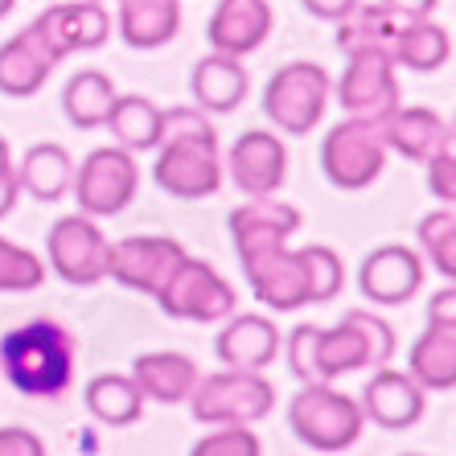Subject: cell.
<instances>
[{"label":"cell","instance_id":"cell-1","mask_svg":"<svg viewBox=\"0 0 456 456\" xmlns=\"http://www.w3.org/2000/svg\"><path fill=\"white\" fill-rule=\"evenodd\" d=\"M152 152V181L169 198L198 202L223 190L218 132L202 107H160V144Z\"/></svg>","mask_w":456,"mask_h":456},{"label":"cell","instance_id":"cell-2","mask_svg":"<svg viewBox=\"0 0 456 456\" xmlns=\"http://www.w3.org/2000/svg\"><path fill=\"white\" fill-rule=\"evenodd\" d=\"M78 338L58 321H25L0 338V370L25 399H62L75 382Z\"/></svg>","mask_w":456,"mask_h":456},{"label":"cell","instance_id":"cell-3","mask_svg":"<svg viewBox=\"0 0 456 456\" xmlns=\"http://www.w3.org/2000/svg\"><path fill=\"white\" fill-rule=\"evenodd\" d=\"M395 358V330L370 308L341 313L333 330H317V382H333L341 374L379 370Z\"/></svg>","mask_w":456,"mask_h":456},{"label":"cell","instance_id":"cell-4","mask_svg":"<svg viewBox=\"0 0 456 456\" xmlns=\"http://www.w3.org/2000/svg\"><path fill=\"white\" fill-rule=\"evenodd\" d=\"M288 428L297 432L300 444L317 448V452H341V448L358 444L366 415L358 399L338 391L333 382H305L288 399Z\"/></svg>","mask_w":456,"mask_h":456},{"label":"cell","instance_id":"cell-5","mask_svg":"<svg viewBox=\"0 0 456 456\" xmlns=\"http://www.w3.org/2000/svg\"><path fill=\"white\" fill-rule=\"evenodd\" d=\"M190 415L206 428L226 424H259L276 407V387L264 379V370H214L193 382L190 391Z\"/></svg>","mask_w":456,"mask_h":456},{"label":"cell","instance_id":"cell-6","mask_svg":"<svg viewBox=\"0 0 456 456\" xmlns=\"http://www.w3.org/2000/svg\"><path fill=\"white\" fill-rule=\"evenodd\" d=\"M382 116H350L321 136V173L338 190H366L387 169Z\"/></svg>","mask_w":456,"mask_h":456},{"label":"cell","instance_id":"cell-7","mask_svg":"<svg viewBox=\"0 0 456 456\" xmlns=\"http://www.w3.org/2000/svg\"><path fill=\"white\" fill-rule=\"evenodd\" d=\"M152 300L160 305L165 317L193 321V325H223L234 313V305H239L231 280H226L218 267L206 264V259H193V255H185V259L173 267Z\"/></svg>","mask_w":456,"mask_h":456},{"label":"cell","instance_id":"cell-8","mask_svg":"<svg viewBox=\"0 0 456 456\" xmlns=\"http://www.w3.org/2000/svg\"><path fill=\"white\" fill-rule=\"evenodd\" d=\"M333 95V78L317 62H288L264 86V116L284 136H308Z\"/></svg>","mask_w":456,"mask_h":456},{"label":"cell","instance_id":"cell-9","mask_svg":"<svg viewBox=\"0 0 456 456\" xmlns=\"http://www.w3.org/2000/svg\"><path fill=\"white\" fill-rule=\"evenodd\" d=\"M140 190V165L136 152L119 149V144H107V149L86 152L83 165L75 169L70 181V193L78 202V214L86 218H111V214H124L127 202H136Z\"/></svg>","mask_w":456,"mask_h":456},{"label":"cell","instance_id":"cell-10","mask_svg":"<svg viewBox=\"0 0 456 456\" xmlns=\"http://www.w3.org/2000/svg\"><path fill=\"white\" fill-rule=\"evenodd\" d=\"M107 255H111V243L86 214H66L45 234V264L53 276L75 288L107 280Z\"/></svg>","mask_w":456,"mask_h":456},{"label":"cell","instance_id":"cell-11","mask_svg":"<svg viewBox=\"0 0 456 456\" xmlns=\"http://www.w3.org/2000/svg\"><path fill=\"white\" fill-rule=\"evenodd\" d=\"M333 95L350 116H387L391 107H399L403 91H399L391 50H350L346 70L333 83Z\"/></svg>","mask_w":456,"mask_h":456},{"label":"cell","instance_id":"cell-12","mask_svg":"<svg viewBox=\"0 0 456 456\" xmlns=\"http://www.w3.org/2000/svg\"><path fill=\"white\" fill-rule=\"evenodd\" d=\"M185 247L169 234H132V239H119L111 243L107 255V276L116 284L132 288V292H144V297H157V288L165 284L173 267L185 259Z\"/></svg>","mask_w":456,"mask_h":456},{"label":"cell","instance_id":"cell-13","mask_svg":"<svg viewBox=\"0 0 456 456\" xmlns=\"http://www.w3.org/2000/svg\"><path fill=\"white\" fill-rule=\"evenodd\" d=\"M358 407L382 432H407V428H415L424 419L428 399H424V387H419L411 374L395 370L391 362H387V366H379V370L366 379V387H362V395H358Z\"/></svg>","mask_w":456,"mask_h":456},{"label":"cell","instance_id":"cell-14","mask_svg":"<svg viewBox=\"0 0 456 456\" xmlns=\"http://www.w3.org/2000/svg\"><path fill=\"white\" fill-rule=\"evenodd\" d=\"M33 29L45 37L58 62L70 53L99 50L111 37V12L103 0H75V4H50V9L33 21Z\"/></svg>","mask_w":456,"mask_h":456},{"label":"cell","instance_id":"cell-15","mask_svg":"<svg viewBox=\"0 0 456 456\" xmlns=\"http://www.w3.org/2000/svg\"><path fill=\"white\" fill-rule=\"evenodd\" d=\"M284 333L264 313H231L214 333V358L226 370H267L280 358Z\"/></svg>","mask_w":456,"mask_h":456},{"label":"cell","instance_id":"cell-16","mask_svg":"<svg viewBox=\"0 0 456 456\" xmlns=\"http://www.w3.org/2000/svg\"><path fill=\"white\" fill-rule=\"evenodd\" d=\"M226 169L231 181L239 185V193L247 198H272L288 177V149L276 132H243L226 152Z\"/></svg>","mask_w":456,"mask_h":456},{"label":"cell","instance_id":"cell-17","mask_svg":"<svg viewBox=\"0 0 456 456\" xmlns=\"http://www.w3.org/2000/svg\"><path fill=\"white\" fill-rule=\"evenodd\" d=\"M424 259L415 247L403 243H382L374 247L358 267V288L362 297L374 305H407L424 284Z\"/></svg>","mask_w":456,"mask_h":456},{"label":"cell","instance_id":"cell-18","mask_svg":"<svg viewBox=\"0 0 456 456\" xmlns=\"http://www.w3.org/2000/svg\"><path fill=\"white\" fill-rule=\"evenodd\" d=\"M243 264V276L251 297L264 308H276V313H297L308 305L305 292V272H300V255L292 247H267V251H255Z\"/></svg>","mask_w":456,"mask_h":456},{"label":"cell","instance_id":"cell-19","mask_svg":"<svg viewBox=\"0 0 456 456\" xmlns=\"http://www.w3.org/2000/svg\"><path fill=\"white\" fill-rule=\"evenodd\" d=\"M272 29H276V9L267 0H218L206 21L210 50L231 53V58L255 53L272 37Z\"/></svg>","mask_w":456,"mask_h":456},{"label":"cell","instance_id":"cell-20","mask_svg":"<svg viewBox=\"0 0 456 456\" xmlns=\"http://www.w3.org/2000/svg\"><path fill=\"white\" fill-rule=\"evenodd\" d=\"M226 226H231L234 239V255L247 259V255L267 251V247H284L300 231V210L288 202H276V193H272V198H251L239 210H231Z\"/></svg>","mask_w":456,"mask_h":456},{"label":"cell","instance_id":"cell-21","mask_svg":"<svg viewBox=\"0 0 456 456\" xmlns=\"http://www.w3.org/2000/svg\"><path fill=\"white\" fill-rule=\"evenodd\" d=\"M53 50L45 45V37L33 25H25L21 33H12L9 42L0 45V95L9 99H29L45 86V78L53 75Z\"/></svg>","mask_w":456,"mask_h":456},{"label":"cell","instance_id":"cell-22","mask_svg":"<svg viewBox=\"0 0 456 456\" xmlns=\"http://www.w3.org/2000/svg\"><path fill=\"white\" fill-rule=\"evenodd\" d=\"M382 136H387L391 152L419 160V165L428 157H436L440 149H452V124L440 119V111H432V107H407V103L391 107L382 116Z\"/></svg>","mask_w":456,"mask_h":456},{"label":"cell","instance_id":"cell-23","mask_svg":"<svg viewBox=\"0 0 456 456\" xmlns=\"http://www.w3.org/2000/svg\"><path fill=\"white\" fill-rule=\"evenodd\" d=\"M190 95L193 107H202L206 116H226L247 99V70L243 58H231V53H206L198 58L190 75Z\"/></svg>","mask_w":456,"mask_h":456},{"label":"cell","instance_id":"cell-24","mask_svg":"<svg viewBox=\"0 0 456 456\" xmlns=\"http://www.w3.org/2000/svg\"><path fill=\"white\" fill-rule=\"evenodd\" d=\"M198 379V362L177 350H152L132 362V382L152 403H185Z\"/></svg>","mask_w":456,"mask_h":456},{"label":"cell","instance_id":"cell-25","mask_svg":"<svg viewBox=\"0 0 456 456\" xmlns=\"http://www.w3.org/2000/svg\"><path fill=\"white\" fill-rule=\"evenodd\" d=\"M181 29V0H119L116 33L132 50H160Z\"/></svg>","mask_w":456,"mask_h":456},{"label":"cell","instance_id":"cell-26","mask_svg":"<svg viewBox=\"0 0 456 456\" xmlns=\"http://www.w3.org/2000/svg\"><path fill=\"white\" fill-rule=\"evenodd\" d=\"M407 374L424 391L448 395L456 387V325H428L407 350Z\"/></svg>","mask_w":456,"mask_h":456},{"label":"cell","instance_id":"cell-27","mask_svg":"<svg viewBox=\"0 0 456 456\" xmlns=\"http://www.w3.org/2000/svg\"><path fill=\"white\" fill-rule=\"evenodd\" d=\"M12 173H17L21 193H29L33 202H58V198H66V193H70V181H75V160H70V152H66L62 144L45 140V144H33Z\"/></svg>","mask_w":456,"mask_h":456},{"label":"cell","instance_id":"cell-28","mask_svg":"<svg viewBox=\"0 0 456 456\" xmlns=\"http://www.w3.org/2000/svg\"><path fill=\"white\" fill-rule=\"evenodd\" d=\"M391 58H395V66H407L415 75L444 70L448 58H452V33H448L444 25H436L432 17L403 21L391 42Z\"/></svg>","mask_w":456,"mask_h":456},{"label":"cell","instance_id":"cell-29","mask_svg":"<svg viewBox=\"0 0 456 456\" xmlns=\"http://www.w3.org/2000/svg\"><path fill=\"white\" fill-rule=\"evenodd\" d=\"M83 403L107 428H127L144 415V395L136 391L132 374H95L83 387Z\"/></svg>","mask_w":456,"mask_h":456},{"label":"cell","instance_id":"cell-30","mask_svg":"<svg viewBox=\"0 0 456 456\" xmlns=\"http://www.w3.org/2000/svg\"><path fill=\"white\" fill-rule=\"evenodd\" d=\"M116 95V83L103 70H78L62 86V111L78 132H95V127L107 124V111H111Z\"/></svg>","mask_w":456,"mask_h":456},{"label":"cell","instance_id":"cell-31","mask_svg":"<svg viewBox=\"0 0 456 456\" xmlns=\"http://www.w3.org/2000/svg\"><path fill=\"white\" fill-rule=\"evenodd\" d=\"M103 127H111L119 149L152 152L160 144V107L149 95H116Z\"/></svg>","mask_w":456,"mask_h":456},{"label":"cell","instance_id":"cell-32","mask_svg":"<svg viewBox=\"0 0 456 456\" xmlns=\"http://www.w3.org/2000/svg\"><path fill=\"white\" fill-rule=\"evenodd\" d=\"M333 25H338L333 42H338L341 53H350V50H391L403 17H395V12L382 9V4H362L358 0V4Z\"/></svg>","mask_w":456,"mask_h":456},{"label":"cell","instance_id":"cell-33","mask_svg":"<svg viewBox=\"0 0 456 456\" xmlns=\"http://www.w3.org/2000/svg\"><path fill=\"white\" fill-rule=\"evenodd\" d=\"M415 239H419L424 267H436L452 284L456 280V210L452 206H440V210L424 214L419 226H415Z\"/></svg>","mask_w":456,"mask_h":456},{"label":"cell","instance_id":"cell-34","mask_svg":"<svg viewBox=\"0 0 456 456\" xmlns=\"http://www.w3.org/2000/svg\"><path fill=\"white\" fill-rule=\"evenodd\" d=\"M300 272H305V292L308 305H330L341 297L346 288V267H341V255L325 243H308L300 247Z\"/></svg>","mask_w":456,"mask_h":456},{"label":"cell","instance_id":"cell-35","mask_svg":"<svg viewBox=\"0 0 456 456\" xmlns=\"http://www.w3.org/2000/svg\"><path fill=\"white\" fill-rule=\"evenodd\" d=\"M45 280V259L0 234V292H33Z\"/></svg>","mask_w":456,"mask_h":456},{"label":"cell","instance_id":"cell-36","mask_svg":"<svg viewBox=\"0 0 456 456\" xmlns=\"http://www.w3.org/2000/svg\"><path fill=\"white\" fill-rule=\"evenodd\" d=\"M190 456H264V444H259V436L247 424H226L206 432L190 448Z\"/></svg>","mask_w":456,"mask_h":456},{"label":"cell","instance_id":"cell-37","mask_svg":"<svg viewBox=\"0 0 456 456\" xmlns=\"http://www.w3.org/2000/svg\"><path fill=\"white\" fill-rule=\"evenodd\" d=\"M317 330L321 325H297V330H288L284 346H280L297 382H317Z\"/></svg>","mask_w":456,"mask_h":456},{"label":"cell","instance_id":"cell-38","mask_svg":"<svg viewBox=\"0 0 456 456\" xmlns=\"http://www.w3.org/2000/svg\"><path fill=\"white\" fill-rule=\"evenodd\" d=\"M424 165H428V190H432V198L440 206H452L456 202V152L440 149Z\"/></svg>","mask_w":456,"mask_h":456},{"label":"cell","instance_id":"cell-39","mask_svg":"<svg viewBox=\"0 0 456 456\" xmlns=\"http://www.w3.org/2000/svg\"><path fill=\"white\" fill-rule=\"evenodd\" d=\"M0 456H45V444L29 428H0Z\"/></svg>","mask_w":456,"mask_h":456},{"label":"cell","instance_id":"cell-40","mask_svg":"<svg viewBox=\"0 0 456 456\" xmlns=\"http://www.w3.org/2000/svg\"><path fill=\"white\" fill-rule=\"evenodd\" d=\"M428 325H456V288L444 284L428 300Z\"/></svg>","mask_w":456,"mask_h":456},{"label":"cell","instance_id":"cell-41","mask_svg":"<svg viewBox=\"0 0 456 456\" xmlns=\"http://www.w3.org/2000/svg\"><path fill=\"white\" fill-rule=\"evenodd\" d=\"M300 4H305L308 17H317V21H330L333 25V21H341V17H346L358 0H300Z\"/></svg>","mask_w":456,"mask_h":456},{"label":"cell","instance_id":"cell-42","mask_svg":"<svg viewBox=\"0 0 456 456\" xmlns=\"http://www.w3.org/2000/svg\"><path fill=\"white\" fill-rule=\"evenodd\" d=\"M379 4L391 9L395 17H403V21H419V17H432L440 0H379Z\"/></svg>","mask_w":456,"mask_h":456},{"label":"cell","instance_id":"cell-43","mask_svg":"<svg viewBox=\"0 0 456 456\" xmlns=\"http://www.w3.org/2000/svg\"><path fill=\"white\" fill-rule=\"evenodd\" d=\"M21 202V185H17V173H0V218H9Z\"/></svg>","mask_w":456,"mask_h":456},{"label":"cell","instance_id":"cell-44","mask_svg":"<svg viewBox=\"0 0 456 456\" xmlns=\"http://www.w3.org/2000/svg\"><path fill=\"white\" fill-rule=\"evenodd\" d=\"M12 169V152H9V140L0 136V173H9Z\"/></svg>","mask_w":456,"mask_h":456},{"label":"cell","instance_id":"cell-45","mask_svg":"<svg viewBox=\"0 0 456 456\" xmlns=\"http://www.w3.org/2000/svg\"><path fill=\"white\" fill-rule=\"evenodd\" d=\"M12 4H17V0H0V17H9V12H12Z\"/></svg>","mask_w":456,"mask_h":456},{"label":"cell","instance_id":"cell-46","mask_svg":"<svg viewBox=\"0 0 456 456\" xmlns=\"http://www.w3.org/2000/svg\"><path fill=\"white\" fill-rule=\"evenodd\" d=\"M407 456H415V452H407Z\"/></svg>","mask_w":456,"mask_h":456}]
</instances>
